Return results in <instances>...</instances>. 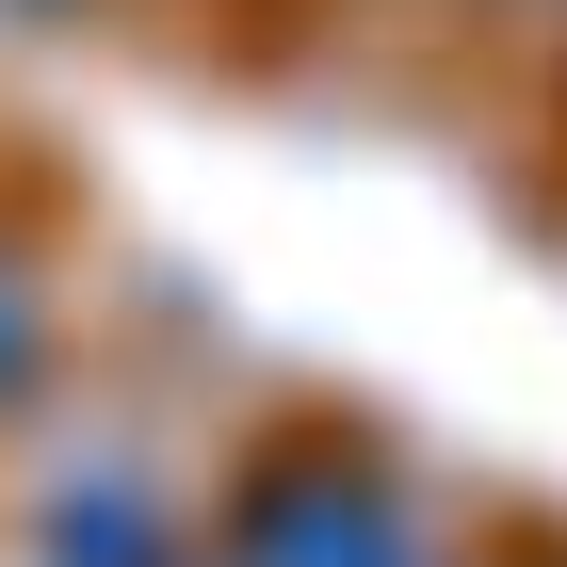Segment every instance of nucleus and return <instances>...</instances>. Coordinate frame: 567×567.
<instances>
[{
    "label": "nucleus",
    "instance_id": "obj_1",
    "mask_svg": "<svg viewBox=\"0 0 567 567\" xmlns=\"http://www.w3.org/2000/svg\"><path fill=\"white\" fill-rule=\"evenodd\" d=\"M244 567H405V519L357 471H276L244 503Z\"/></svg>",
    "mask_w": 567,
    "mask_h": 567
},
{
    "label": "nucleus",
    "instance_id": "obj_2",
    "mask_svg": "<svg viewBox=\"0 0 567 567\" xmlns=\"http://www.w3.org/2000/svg\"><path fill=\"white\" fill-rule=\"evenodd\" d=\"M17 373H33V292L0 276V390H17Z\"/></svg>",
    "mask_w": 567,
    "mask_h": 567
}]
</instances>
